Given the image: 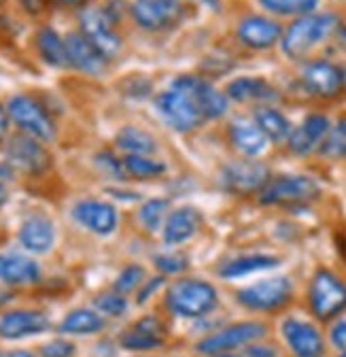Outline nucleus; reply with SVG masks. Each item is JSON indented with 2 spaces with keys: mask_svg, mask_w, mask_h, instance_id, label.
<instances>
[{
  "mask_svg": "<svg viewBox=\"0 0 346 357\" xmlns=\"http://www.w3.org/2000/svg\"><path fill=\"white\" fill-rule=\"evenodd\" d=\"M342 20L333 11H313L306 15L293 17L287 28H283L281 52L293 62H306L308 56L336 34Z\"/></svg>",
  "mask_w": 346,
  "mask_h": 357,
  "instance_id": "f257e3e1",
  "label": "nucleus"
},
{
  "mask_svg": "<svg viewBox=\"0 0 346 357\" xmlns=\"http://www.w3.org/2000/svg\"><path fill=\"white\" fill-rule=\"evenodd\" d=\"M164 304L175 317L200 319L217 308L219 291L204 279H179L168 287Z\"/></svg>",
  "mask_w": 346,
  "mask_h": 357,
  "instance_id": "f03ea898",
  "label": "nucleus"
},
{
  "mask_svg": "<svg viewBox=\"0 0 346 357\" xmlns=\"http://www.w3.org/2000/svg\"><path fill=\"white\" fill-rule=\"evenodd\" d=\"M321 198V185L308 174L270 176L264 190L257 194L259 204L266 206H301Z\"/></svg>",
  "mask_w": 346,
  "mask_h": 357,
  "instance_id": "7ed1b4c3",
  "label": "nucleus"
},
{
  "mask_svg": "<svg viewBox=\"0 0 346 357\" xmlns=\"http://www.w3.org/2000/svg\"><path fill=\"white\" fill-rule=\"evenodd\" d=\"M306 298L319 321H331L346 310V283L327 268H319L310 279Z\"/></svg>",
  "mask_w": 346,
  "mask_h": 357,
  "instance_id": "20e7f679",
  "label": "nucleus"
},
{
  "mask_svg": "<svg viewBox=\"0 0 346 357\" xmlns=\"http://www.w3.org/2000/svg\"><path fill=\"white\" fill-rule=\"evenodd\" d=\"M272 170L266 162H259L257 158H242L223 164L219 170V185L232 196H257L270 181Z\"/></svg>",
  "mask_w": 346,
  "mask_h": 357,
  "instance_id": "39448f33",
  "label": "nucleus"
},
{
  "mask_svg": "<svg viewBox=\"0 0 346 357\" xmlns=\"http://www.w3.org/2000/svg\"><path fill=\"white\" fill-rule=\"evenodd\" d=\"M268 336V326L264 321H238L232 326H226L221 330H214L212 334L204 336L198 344L196 351L206 357H214L221 353L238 351L244 349L251 342H257Z\"/></svg>",
  "mask_w": 346,
  "mask_h": 357,
  "instance_id": "423d86ee",
  "label": "nucleus"
},
{
  "mask_svg": "<svg viewBox=\"0 0 346 357\" xmlns=\"http://www.w3.org/2000/svg\"><path fill=\"white\" fill-rule=\"evenodd\" d=\"M7 115L15 121V126L28 134V137L49 143L56 139V123L49 115V111L42 107L36 98L17 94L7 102Z\"/></svg>",
  "mask_w": 346,
  "mask_h": 357,
  "instance_id": "0eeeda50",
  "label": "nucleus"
},
{
  "mask_svg": "<svg viewBox=\"0 0 346 357\" xmlns=\"http://www.w3.org/2000/svg\"><path fill=\"white\" fill-rule=\"evenodd\" d=\"M293 298V283L289 277L262 279L236 291V302L253 312H272L287 306Z\"/></svg>",
  "mask_w": 346,
  "mask_h": 357,
  "instance_id": "6e6552de",
  "label": "nucleus"
},
{
  "mask_svg": "<svg viewBox=\"0 0 346 357\" xmlns=\"http://www.w3.org/2000/svg\"><path fill=\"white\" fill-rule=\"evenodd\" d=\"M153 107L166 126H170L172 130L181 132V134L194 132L196 128H200L206 121L202 117V113L198 111V107L175 87L159 92L153 98Z\"/></svg>",
  "mask_w": 346,
  "mask_h": 357,
  "instance_id": "1a4fd4ad",
  "label": "nucleus"
},
{
  "mask_svg": "<svg viewBox=\"0 0 346 357\" xmlns=\"http://www.w3.org/2000/svg\"><path fill=\"white\" fill-rule=\"evenodd\" d=\"M170 87L183 92L202 113L204 119H219L230 111V100L226 92L214 87L208 79L198 75H179Z\"/></svg>",
  "mask_w": 346,
  "mask_h": 357,
  "instance_id": "9d476101",
  "label": "nucleus"
},
{
  "mask_svg": "<svg viewBox=\"0 0 346 357\" xmlns=\"http://www.w3.org/2000/svg\"><path fill=\"white\" fill-rule=\"evenodd\" d=\"M115 26L117 24L111 22V17L104 13L102 7H88V9H81L79 13V32L88 38L107 60L117 58L123 47V38L119 36Z\"/></svg>",
  "mask_w": 346,
  "mask_h": 357,
  "instance_id": "9b49d317",
  "label": "nucleus"
},
{
  "mask_svg": "<svg viewBox=\"0 0 346 357\" xmlns=\"http://www.w3.org/2000/svg\"><path fill=\"white\" fill-rule=\"evenodd\" d=\"M299 81L310 96L321 100H331L342 94V70L336 62L325 58L306 60L301 64Z\"/></svg>",
  "mask_w": 346,
  "mask_h": 357,
  "instance_id": "f8f14e48",
  "label": "nucleus"
},
{
  "mask_svg": "<svg viewBox=\"0 0 346 357\" xmlns=\"http://www.w3.org/2000/svg\"><path fill=\"white\" fill-rule=\"evenodd\" d=\"M283 24L270 15L246 13L236 24V38L242 47L253 52H266L281 43Z\"/></svg>",
  "mask_w": 346,
  "mask_h": 357,
  "instance_id": "ddd939ff",
  "label": "nucleus"
},
{
  "mask_svg": "<svg viewBox=\"0 0 346 357\" xmlns=\"http://www.w3.org/2000/svg\"><path fill=\"white\" fill-rule=\"evenodd\" d=\"M129 15L147 32H162L175 28L183 17L181 0H134Z\"/></svg>",
  "mask_w": 346,
  "mask_h": 357,
  "instance_id": "4468645a",
  "label": "nucleus"
},
{
  "mask_svg": "<svg viewBox=\"0 0 346 357\" xmlns=\"http://www.w3.org/2000/svg\"><path fill=\"white\" fill-rule=\"evenodd\" d=\"M281 332L293 357H323L325 355V338L315 324L297 319V317H287L281 326Z\"/></svg>",
  "mask_w": 346,
  "mask_h": 357,
  "instance_id": "2eb2a0df",
  "label": "nucleus"
},
{
  "mask_svg": "<svg viewBox=\"0 0 346 357\" xmlns=\"http://www.w3.org/2000/svg\"><path fill=\"white\" fill-rule=\"evenodd\" d=\"M5 155L11 166L28 172V174H40L49 168L52 155L40 145V141L28 137V134H13L5 145Z\"/></svg>",
  "mask_w": 346,
  "mask_h": 357,
  "instance_id": "dca6fc26",
  "label": "nucleus"
},
{
  "mask_svg": "<svg viewBox=\"0 0 346 357\" xmlns=\"http://www.w3.org/2000/svg\"><path fill=\"white\" fill-rule=\"evenodd\" d=\"M331 128V119L325 113H308L301 119L299 126H293L289 139H287V149L297 155V158H306L315 151H319L321 143L325 141L327 132Z\"/></svg>",
  "mask_w": 346,
  "mask_h": 357,
  "instance_id": "f3484780",
  "label": "nucleus"
},
{
  "mask_svg": "<svg viewBox=\"0 0 346 357\" xmlns=\"http://www.w3.org/2000/svg\"><path fill=\"white\" fill-rule=\"evenodd\" d=\"M72 217L74 221H79L83 228H88L90 232L98 234V236H109L117 230L119 223V215L117 208L111 202L104 200H81L74 204L72 208Z\"/></svg>",
  "mask_w": 346,
  "mask_h": 357,
  "instance_id": "a211bd4d",
  "label": "nucleus"
},
{
  "mask_svg": "<svg viewBox=\"0 0 346 357\" xmlns=\"http://www.w3.org/2000/svg\"><path fill=\"white\" fill-rule=\"evenodd\" d=\"M228 100L240 105H274L281 100V92L264 77H236L226 87Z\"/></svg>",
  "mask_w": 346,
  "mask_h": 357,
  "instance_id": "6ab92c4d",
  "label": "nucleus"
},
{
  "mask_svg": "<svg viewBox=\"0 0 346 357\" xmlns=\"http://www.w3.org/2000/svg\"><path fill=\"white\" fill-rule=\"evenodd\" d=\"M64 45H66L68 66H72L74 70L92 77H98L107 70L109 60L81 32H68L64 36Z\"/></svg>",
  "mask_w": 346,
  "mask_h": 357,
  "instance_id": "aec40b11",
  "label": "nucleus"
},
{
  "mask_svg": "<svg viewBox=\"0 0 346 357\" xmlns=\"http://www.w3.org/2000/svg\"><path fill=\"white\" fill-rule=\"evenodd\" d=\"M49 330V317L40 310H9L0 315V338L19 340L26 336H36Z\"/></svg>",
  "mask_w": 346,
  "mask_h": 357,
  "instance_id": "412c9836",
  "label": "nucleus"
},
{
  "mask_svg": "<svg viewBox=\"0 0 346 357\" xmlns=\"http://www.w3.org/2000/svg\"><path fill=\"white\" fill-rule=\"evenodd\" d=\"M228 139L242 158H259L268 149V143H270L266 139V134L257 128V123L246 117H236L230 121Z\"/></svg>",
  "mask_w": 346,
  "mask_h": 357,
  "instance_id": "4be33fe9",
  "label": "nucleus"
},
{
  "mask_svg": "<svg viewBox=\"0 0 346 357\" xmlns=\"http://www.w3.org/2000/svg\"><path fill=\"white\" fill-rule=\"evenodd\" d=\"M202 228V215L194 206H181L168 213L164 221V241L168 245H183Z\"/></svg>",
  "mask_w": 346,
  "mask_h": 357,
  "instance_id": "5701e85b",
  "label": "nucleus"
},
{
  "mask_svg": "<svg viewBox=\"0 0 346 357\" xmlns=\"http://www.w3.org/2000/svg\"><path fill=\"white\" fill-rule=\"evenodd\" d=\"M54 241H56V228L47 217L32 215L22 223L19 243L24 249L32 253H47L54 247Z\"/></svg>",
  "mask_w": 346,
  "mask_h": 357,
  "instance_id": "b1692460",
  "label": "nucleus"
},
{
  "mask_svg": "<svg viewBox=\"0 0 346 357\" xmlns=\"http://www.w3.org/2000/svg\"><path fill=\"white\" fill-rule=\"evenodd\" d=\"M40 279V266L22 253H0V281L7 285H30Z\"/></svg>",
  "mask_w": 346,
  "mask_h": 357,
  "instance_id": "393cba45",
  "label": "nucleus"
},
{
  "mask_svg": "<svg viewBox=\"0 0 346 357\" xmlns=\"http://www.w3.org/2000/svg\"><path fill=\"white\" fill-rule=\"evenodd\" d=\"M281 264V259L276 255H268V253H251V255H240L234 257L226 264L219 266L217 275L226 281L232 279H240V277H249L255 273H264V271H272Z\"/></svg>",
  "mask_w": 346,
  "mask_h": 357,
  "instance_id": "a878e982",
  "label": "nucleus"
},
{
  "mask_svg": "<svg viewBox=\"0 0 346 357\" xmlns=\"http://www.w3.org/2000/svg\"><path fill=\"white\" fill-rule=\"evenodd\" d=\"M253 121L257 123L259 130L266 134V139L270 143H276V145L287 143L289 134L293 130V123L289 121V117L272 105L257 107L253 113Z\"/></svg>",
  "mask_w": 346,
  "mask_h": 357,
  "instance_id": "bb28decb",
  "label": "nucleus"
},
{
  "mask_svg": "<svg viewBox=\"0 0 346 357\" xmlns=\"http://www.w3.org/2000/svg\"><path fill=\"white\" fill-rule=\"evenodd\" d=\"M117 149H121L125 155H153L157 153V139L151 132L139 128V126H123L115 137Z\"/></svg>",
  "mask_w": 346,
  "mask_h": 357,
  "instance_id": "cd10ccee",
  "label": "nucleus"
},
{
  "mask_svg": "<svg viewBox=\"0 0 346 357\" xmlns=\"http://www.w3.org/2000/svg\"><path fill=\"white\" fill-rule=\"evenodd\" d=\"M104 326H107V321L98 310L77 308V310H70L62 319V324L58 326V332L68 334V336H90V334L102 332Z\"/></svg>",
  "mask_w": 346,
  "mask_h": 357,
  "instance_id": "c85d7f7f",
  "label": "nucleus"
},
{
  "mask_svg": "<svg viewBox=\"0 0 346 357\" xmlns=\"http://www.w3.org/2000/svg\"><path fill=\"white\" fill-rule=\"evenodd\" d=\"M36 52L42 58V62H47L54 68H68V56H66V45L64 38L49 26L40 28L36 32Z\"/></svg>",
  "mask_w": 346,
  "mask_h": 357,
  "instance_id": "c756f323",
  "label": "nucleus"
},
{
  "mask_svg": "<svg viewBox=\"0 0 346 357\" xmlns=\"http://www.w3.org/2000/svg\"><path fill=\"white\" fill-rule=\"evenodd\" d=\"M257 3L276 17H299L319 7V0H257Z\"/></svg>",
  "mask_w": 346,
  "mask_h": 357,
  "instance_id": "7c9ffc66",
  "label": "nucleus"
},
{
  "mask_svg": "<svg viewBox=\"0 0 346 357\" xmlns=\"http://www.w3.org/2000/svg\"><path fill=\"white\" fill-rule=\"evenodd\" d=\"M121 162L125 174L134 178H155L166 172V164L155 160L153 155H125Z\"/></svg>",
  "mask_w": 346,
  "mask_h": 357,
  "instance_id": "2f4dec72",
  "label": "nucleus"
},
{
  "mask_svg": "<svg viewBox=\"0 0 346 357\" xmlns=\"http://www.w3.org/2000/svg\"><path fill=\"white\" fill-rule=\"evenodd\" d=\"M166 217H168V200L164 198H151L139 208V221L147 232L162 230Z\"/></svg>",
  "mask_w": 346,
  "mask_h": 357,
  "instance_id": "473e14b6",
  "label": "nucleus"
},
{
  "mask_svg": "<svg viewBox=\"0 0 346 357\" xmlns=\"http://www.w3.org/2000/svg\"><path fill=\"white\" fill-rule=\"evenodd\" d=\"M119 344L127 351H153V349H159L164 344V338L141 332L136 328H127L119 336Z\"/></svg>",
  "mask_w": 346,
  "mask_h": 357,
  "instance_id": "72a5a7b5",
  "label": "nucleus"
},
{
  "mask_svg": "<svg viewBox=\"0 0 346 357\" xmlns=\"http://www.w3.org/2000/svg\"><path fill=\"white\" fill-rule=\"evenodd\" d=\"M145 277H147V273H145V268H143V266H139V264H129V266H125L123 271L117 275V279H115V283H113V291L125 296V294H129V291L139 289V287L145 283Z\"/></svg>",
  "mask_w": 346,
  "mask_h": 357,
  "instance_id": "f704fd0d",
  "label": "nucleus"
},
{
  "mask_svg": "<svg viewBox=\"0 0 346 357\" xmlns=\"http://www.w3.org/2000/svg\"><path fill=\"white\" fill-rule=\"evenodd\" d=\"M94 306L98 312H102V315H107V317H121L127 310V300L117 291H107L94 300Z\"/></svg>",
  "mask_w": 346,
  "mask_h": 357,
  "instance_id": "c9c22d12",
  "label": "nucleus"
},
{
  "mask_svg": "<svg viewBox=\"0 0 346 357\" xmlns=\"http://www.w3.org/2000/svg\"><path fill=\"white\" fill-rule=\"evenodd\" d=\"M153 264L162 275H179L189 266L183 253H162L153 259Z\"/></svg>",
  "mask_w": 346,
  "mask_h": 357,
  "instance_id": "e433bc0d",
  "label": "nucleus"
},
{
  "mask_svg": "<svg viewBox=\"0 0 346 357\" xmlns=\"http://www.w3.org/2000/svg\"><path fill=\"white\" fill-rule=\"evenodd\" d=\"M96 164L111 176V178H125L127 174H125V170H123V162L121 160H117L111 151H100L98 155H96Z\"/></svg>",
  "mask_w": 346,
  "mask_h": 357,
  "instance_id": "4c0bfd02",
  "label": "nucleus"
},
{
  "mask_svg": "<svg viewBox=\"0 0 346 357\" xmlns=\"http://www.w3.org/2000/svg\"><path fill=\"white\" fill-rule=\"evenodd\" d=\"M40 355L42 357H70L74 355V344L68 340H52L47 344L40 347Z\"/></svg>",
  "mask_w": 346,
  "mask_h": 357,
  "instance_id": "58836bf2",
  "label": "nucleus"
},
{
  "mask_svg": "<svg viewBox=\"0 0 346 357\" xmlns=\"http://www.w3.org/2000/svg\"><path fill=\"white\" fill-rule=\"evenodd\" d=\"M132 328H136V330H141V332H147V334H153V336H159V338H164V334H166L164 321H162L159 317H155V315H145V317H141Z\"/></svg>",
  "mask_w": 346,
  "mask_h": 357,
  "instance_id": "ea45409f",
  "label": "nucleus"
},
{
  "mask_svg": "<svg viewBox=\"0 0 346 357\" xmlns=\"http://www.w3.org/2000/svg\"><path fill=\"white\" fill-rule=\"evenodd\" d=\"M329 342H331V347L338 349L340 353L346 351V319L333 321V326L329 328Z\"/></svg>",
  "mask_w": 346,
  "mask_h": 357,
  "instance_id": "a19ab883",
  "label": "nucleus"
},
{
  "mask_svg": "<svg viewBox=\"0 0 346 357\" xmlns=\"http://www.w3.org/2000/svg\"><path fill=\"white\" fill-rule=\"evenodd\" d=\"M242 351H244L246 357H278V349L274 344H264V342H259V340L246 344Z\"/></svg>",
  "mask_w": 346,
  "mask_h": 357,
  "instance_id": "79ce46f5",
  "label": "nucleus"
},
{
  "mask_svg": "<svg viewBox=\"0 0 346 357\" xmlns=\"http://www.w3.org/2000/svg\"><path fill=\"white\" fill-rule=\"evenodd\" d=\"M162 285H164V277L149 279V281H147V285L139 291V300H136V302H139V304H145V302H147V300H149V298H151L159 287H162Z\"/></svg>",
  "mask_w": 346,
  "mask_h": 357,
  "instance_id": "37998d69",
  "label": "nucleus"
},
{
  "mask_svg": "<svg viewBox=\"0 0 346 357\" xmlns=\"http://www.w3.org/2000/svg\"><path fill=\"white\" fill-rule=\"evenodd\" d=\"M7 128H9V115H7L5 107L0 105V141L5 139V134H7Z\"/></svg>",
  "mask_w": 346,
  "mask_h": 357,
  "instance_id": "c03bdc74",
  "label": "nucleus"
},
{
  "mask_svg": "<svg viewBox=\"0 0 346 357\" xmlns=\"http://www.w3.org/2000/svg\"><path fill=\"white\" fill-rule=\"evenodd\" d=\"M333 36L340 40L338 45H342V47L346 50V26H344V24H340V28L336 30V34H333Z\"/></svg>",
  "mask_w": 346,
  "mask_h": 357,
  "instance_id": "a18cd8bd",
  "label": "nucleus"
},
{
  "mask_svg": "<svg viewBox=\"0 0 346 357\" xmlns=\"http://www.w3.org/2000/svg\"><path fill=\"white\" fill-rule=\"evenodd\" d=\"M52 3H58V5H64V7H81V5L88 3V0H52Z\"/></svg>",
  "mask_w": 346,
  "mask_h": 357,
  "instance_id": "49530a36",
  "label": "nucleus"
},
{
  "mask_svg": "<svg viewBox=\"0 0 346 357\" xmlns=\"http://www.w3.org/2000/svg\"><path fill=\"white\" fill-rule=\"evenodd\" d=\"M7 357H36V355L30 353V351H26V349H17V351H11Z\"/></svg>",
  "mask_w": 346,
  "mask_h": 357,
  "instance_id": "de8ad7c7",
  "label": "nucleus"
},
{
  "mask_svg": "<svg viewBox=\"0 0 346 357\" xmlns=\"http://www.w3.org/2000/svg\"><path fill=\"white\" fill-rule=\"evenodd\" d=\"M198 3H202V5H206V7H210V9H219L221 0H198Z\"/></svg>",
  "mask_w": 346,
  "mask_h": 357,
  "instance_id": "09e8293b",
  "label": "nucleus"
},
{
  "mask_svg": "<svg viewBox=\"0 0 346 357\" xmlns=\"http://www.w3.org/2000/svg\"><path fill=\"white\" fill-rule=\"evenodd\" d=\"M214 357H246V355H244V351H240V353L230 351V353H221V355H214Z\"/></svg>",
  "mask_w": 346,
  "mask_h": 357,
  "instance_id": "8fccbe9b",
  "label": "nucleus"
},
{
  "mask_svg": "<svg viewBox=\"0 0 346 357\" xmlns=\"http://www.w3.org/2000/svg\"><path fill=\"white\" fill-rule=\"evenodd\" d=\"M7 202V190H5V185L0 183V206H3Z\"/></svg>",
  "mask_w": 346,
  "mask_h": 357,
  "instance_id": "3c124183",
  "label": "nucleus"
},
{
  "mask_svg": "<svg viewBox=\"0 0 346 357\" xmlns=\"http://www.w3.org/2000/svg\"><path fill=\"white\" fill-rule=\"evenodd\" d=\"M340 70H342V92H346V64L340 66Z\"/></svg>",
  "mask_w": 346,
  "mask_h": 357,
  "instance_id": "603ef678",
  "label": "nucleus"
},
{
  "mask_svg": "<svg viewBox=\"0 0 346 357\" xmlns=\"http://www.w3.org/2000/svg\"><path fill=\"white\" fill-rule=\"evenodd\" d=\"M338 357H346V351H342V353H340Z\"/></svg>",
  "mask_w": 346,
  "mask_h": 357,
  "instance_id": "864d4df0",
  "label": "nucleus"
},
{
  "mask_svg": "<svg viewBox=\"0 0 346 357\" xmlns=\"http://www.w3.org/2000/svg\"><path fill=\"white\" fill-rule=\"evenodd\" d=\"M3 3H5V0H0V5H3Z\"/></svg>",
  "mask_w": 346,
  "mask_h": 357,
  "instance_id": "5fc2aeb1",
  "label": "nucleus"
},
{
  "mask_svg": "<svg viewBox=\"0 0 346 357\" xmlns=\"http://www.w3.org/2000/svg\"><path fill=\"white\" fill-rule=\"evenodd\" d=\"M0 357H5V355H3V353H0Z\"/></svg>",
  "mask_w": 346,
  "mask_h": 357,
  "instance_id": "6e6d98bb",
  "label": "nucleus"
}]
</instances>
